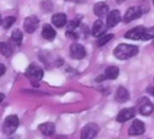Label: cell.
<instances>
[{"label": "cell", "mask_w": 154, "mask_h": 139, "mask_svg": "<svg viewBox=\"0 0 154 139\" xmlns=\"http://www.w3.org/2000/svg\"><path fill=\"white\" fill-rule=\"evenodd\" d=\"M139 49L135 45L121 43L114 49V55L117 59L125 60L132 57H134L138 54Z\"/></svg>", "instance_id": "1"}, {"label": "cell", "mask_w": 154, "mask_h": 139, "mask_svg": "<svg viewBox=\"0 0 154 139\" xmlns=\"http://www.w3.org/2000/svg\"><path fill=\"white\" fill-rule=\"evenodd\" d=\"M19 125V120L15 115L6 117L3 125V131L5 135H12L15 132Z\"/></svg>", "instance_id": "2"}, {"label": "cell", "mask_w": 154, "mask_h": 139, "mask_svg": "<svg viewBox=\"0 0 154 139\" xmlns=\"http://www.w3.org/2000/svg\"><path fill=\"white\" fill-rule=\"evenodd\" d=\"M25 75L32 81V82H37L40 81L42 76H43V71L41 68V67H39L36 64H31L26 71H25Z\"/></svg>", "instance_id": "3"}, {"label": "cell", "mask_w": 154, "mask_h": 139, "mask_svg": "<svg viewBox=\"0 0 154 139\" xmlns=\"http://www.w3.org/2000/svg\"><path fill=\"white\" fill-rule=\"evenodd\" d=\"M139 112L143 116H149L153 112L154 106L152 102L146 97H143L139 100L138 103Z\"/></svg>", "instance_id": "4"}, {"label": "cell", "mask_w": 154, "mask_h": 139, "mask_svg": "<svg viewBox=\"0 0 154 139\" xmlns=\"http://www.w3.org/2000/svg\"><path fill=\"white\" fill-rule=\"evenodd\" d=\"M143 8L141 6H131L127 9L125 16H124V22H130L134 20H136L140 18L143 15Z\"/></svg>", "instance_id": "5"}, {"label": "cell", "mask_w": 154, "mask_h": 139, "mask_svg": "<svg viewBox=\"0 0 154 139\" xmlns=\"http://www.w3.org/2000/svg\"><path fill=\"white\" fill-rule=\"evenodd\" d=\"M98 132V127L95 123L86 125L81 130V139H93Z\"/></svg>", "instance_id": "6"}, {"label": "cell", "mask_w": 154, "mask_h": 139, "mask_svg": "<svg viewBox=\"0 0 154 139\" xmlns=\"http://www.w3.org/2000/svg\"><path fill=\"white\" fill-rule=\"evenodd\" d=\"M39 19L37 16L32 15V16H28L24 19L23 22V29L26 32L28 33H32L34 32V31L38 28L39 25Z\"/></svg>", "instance_id": "7"}, {"label": "cell", "mask_w": 154, "mask_h": 139, "mask_svg": "<svg viewBox=\"0 0 154 139\" xmlns=\"http://www.w3.org/2000/svg\"><path fill=\"white\" fill-rule=\"evenodd\" d=\"M70 56L74 59H82L86 57L87 52L85 48L79 43H73L70 45Z\"/></svg>", "instance_id": "8"}, {"label": "cell", "mask_w": 154, "mask_h": 139, "mask_svg": "<svg viewBox=\"0 0 154 139\" xmlns=\"http://www.w3.org/2000/svg\"><path fill=\"white\" fill-rule=\"evenodd\" d=\"M145 30H146V28L143 27V26L135 27L134 29L129 30L125 34V38L129 39V40H143V37Z\"/></svg>", "instance_id": "9"}, {"label": "cell", "mask_w": 154, "mask_h": 139, "mask_svg": "<svg viewBox=\"0 0 154 139\" xmlns=\"http://www.w3.org/2000/svg\"><path fill=\"white\" fill-rule=\"evenodd\" d=\"M145 132L144 123L139 120H134L133 124L128 129V134L130 136H141Z\"/></svg>", "instance_id": "10"}, {"label": "cell", "mask_w": 154, "mask_h": 139, "mask_svg": "<svg viewBox=\"0 0 154 139\" xmlns=\"http://www.w3.org/2000/svg\"><path fill=\"white\" fill-rule=\"evenodd\" d=\"M134 116H135L134 108H125V109H123L119 112V114L117 115L116 120L120 123H124L132 120L133 118H134Z\"/></svg>", "instance_id": "11"}, {"label": "cell", "mask_w": 154, "mask_h": 139, "mask_svg": "<svg viewBox=\"0 0 154 139\" xmlns=\"http://www.w3.org/2000/svg\"><path fill=\"white\" fill-rule=\"evenodd\" d=\"M107 31V26L101 20H97L92 28V35L96 38H100L105 35Z\"/></svg>", "instance_id": "12"}, {"label": "cell", "mask_w": 154, "mask_h": 139, "mask_svg": "<svg viewBox=\"0 0 154 139\" xmlns=\"http://www.w3.org/2000/svg\"><path fill=\"white\" fill-rule=\"evenodd\" d=\"M121 21V13L118 10H113L109 13L106 18V26L107 28L115 27Z\"/></svg>", "instance_id": "13"}, {"label": "cell", "mask_w": 154, "mask_h": 139, "mask_svg": "<svg viewBox=\"0 0 154 139\" xmlns=\"http://www.w3.org/2000/svg\"><path fill=\"white\" fill-rule=\"evenodd\" d=\"M51 22L53 25H55L58 28H61L64 25H66L67 22V15L63 13H57L52 15Z\"/></svg>", "instance_id": "14"}, {"label": "cell", "mask_w": 154, "mask_h": 139, "mask_svg": "<svg viewBox=\"0 0 154 139\" xmlns=\"http://www.w3.org/2000/svg\"><path fill=\"white\" fill-rule=\"evenodd\" d=\"M130 98V94L128 93V91L124 87V86H120L116 93V102H120V103H124L126 102Z\"/></svg>", "instance_id": "15"}, {"label": "cell", "mask_w": 154, "mask_h": 139, "mask_svg": "<svg viewBox=\"0 0 154 139\" xmlns=\"http://www.w3.org/2000/svg\"><path fill=\"white\" fill-rule=\"evenodd\" d=\"M108 13V5L105 2H98L94 5V13L98 17H103Z\"/></svg>", "instance_id": "16"}, {"label": "cell", "mask_w": 154, "mask_h": 139, "mask_svg": "<svg viewBox=\"0 0 154 139\" xmlns=\"http://www.w3.org/2000/svg\"><path fill=\"white\" fill-rule=\"evenodd\" d=\"M42 35L44 39H46L47 40H53L55 36H56V32L54 31V29L48 23L44 24L42 27Z\"/></svg>", "instance_id": "17"}, {"label": "cell", "mask_w": 154, "mask_h": 139, "mask_svg": "<svg viewBox=\"0 0 154 139\" xmlns=\"http://www.w3.org/2000/svg\"><path fill=\"white\" fill-rule=\"evenodd\" d=\"M118 75H119V68L117 67L112 66V67H108L106 69L104 78L105 79H116Z\"/></svg>", "instance_id": "18"}, {"label": "cell", "mask_w": 154, "mask_h": 139, "mask_svg": "<svg viewBox=\"0 0 154 139\" xmlns=\"http://www.w3.org/2000/svg\"><path fill=\"white\" fill-rule=\"evenodd\" d=\"M39 129L40 131L45 135V136H51L54 131H55V127L52 123H50V122H47V123H43L42 125H40L39 127Z\"/></svg>", "instance_id": "19"}, {"label": "cell", "mask_w": 154, "mask_h": 139, "mask_svg": "<svg viewBox=\"0 0 154 139\" xmlns=\"http://www.w3.org/2000/svg\"><path fill=\"white\" fill-rule=\"evenodd\" d=\"M0 52L5 57H10L13 54V49L7 43L0 42Z\"/></svg>", "instance_id": "20"}, {"label": "cell", "mask_w": 154, "mask_h": 139, "mask_svg": "<svg viewBox=\"0 0 154 139\" xmlns=\"http://www.w3.org/2000/svg\"><path fill=\"white\" fill-rule=\"evenodd\" d=\"M12 40L14 42H16L17 45H21L22 40H23V32L19 29L14 30L12 33Z\"/></svg>", "instance_id": "21"}, {"label": "cell", "mask_w": 154, "mask_h": 139, "mask_svg": "<svg viewBox=\"0 0 154 139\" xmlns=\"http://www.w3.org/2000/svg\"><path fill=\"white\" fill-rule=\"evenodd\" d=\"M81 18L76 17L73 21H70L67 25V31H74L79 25H80Z\"/></svg>", "instance_id": "22"}, {"label": "cell", "mask_w": 154, "mask_h": 139, "mask_svg": "<svg viewBox=\"0 0 154 139\" xmlns=\"http://www.w3.org/2000/svg\"><path fill=\"white\" fill-rule=\"evenodd\" d=\"M113 38H114V34H106V35H104V36L100 37L97 40V45L99 47H102V46L106 45L107 42H109Z\"/></svg>", "instance_id": "23"}, {"label": "cell", "mask_w": 154, "mask_h": 139, "mask_svg": "<svg viewBox=\"0 0 154 139\" xmlns=\"http://www.w3.org/2000/svg\"><path fill=\"white\" fill-rule=\"evenodd\" d=\"M16 21V18L14 17V16H7L5 17L3 22H2V25L5 29H8L12 26V24Z\"/></svg>", "instance_id": "24"}, {"label": "cell", "mask_w": 154, "mask_h": 139, "mask_svg": "<svg viewBox=\"0 0 154 139\" xmlns=\"http://www.w3.org/2000/svg\"><path fill=\"white\" fill-rule=\"evenodd\" d=\"M154 39V27H151L149 29H146L143 37V40H148Z\"/></svg>", "instance_id": "25"}, {"label": "cell", "mask_w": 154, "mask_h": 139, "mask_svg": "<svg viewBox=\"0 0 154 139\" xmlns=\"http://www.w3.org/2000/svg\"><path fill=\"white\" fill-rule=\"evenodd\" d=\"M42 9L46 13L51 11L52 10V4H51V2H50V1H44L42 3Z\"/></svg>", "instance_id": "26"}, {"label": "cell", "mask_w": 154, "mask_h": 139, "mask_svg": "<svg viewBox=\"0 0 154 139\" xmlns=\"http://www.w3.org/2000/svg\"><path fill=\"white\" fill-rule=\"evenodd\" d=\"M5 73V67L3 64H0V77Z\"/></svg>", "instance_id": "27"}, {"label": "cell", "mask_w": 154, "mask_h": 139, "mask_svg": "<svg viewBox=\"0 0 154 139\" xmlns=\"http://www.w3.org/2000/svg\"><path fill=\"white\" fill-rule=\"evenodd\" d=\"M66 1H69V2L75 3V4H83V3H85L87 0H66Z\"/></svg>", "instance_id": "28"}, {"label": "cell", "mask_w": 154, "mask_h": 139, "mask_svg": "<svg viewBox=\"0 0 154 139\" xmlns=\"http://www.w3.org/2000/svg\"><path fill=\"white\" fill-rule=\"evenodd\" d=\"M147 92L151 94V95H152L154 97V86H151V87H149L148 89H147Z\"/></svg>", "instance_id": "29"}, {"label": "cell", "mask_w": 154, "mask_h": 139, "mask_svg": "<svg viewBox=\"0 0 154 139\" xmlns=\"http://www.w3.org/2000/svg\"><path fill=\"white\" fill-rule=\"evenodd\" d=\"M4 97H5V96H4V94H3V93H0V103H1V102H2V101L4 100Z\"/></svg>", "instance_id": "30"}, {"label": "cell", "mask_w": 154, "mask_h": 139, "mask_svg": "<svg viewBox=\"0 0 154 139\" xmlns=\"http://www.w3.org/2000/svg\"><path fill=\"white\" fill-rule=\"evenodd\" d=\"M116 1L117 4H121V3H123L124 1H125V0H116Z\"/></svg>", "instance_id": "31"}, {"label": "cell", "mask_w": 154, "mask_h": 139, "mask_svg": "<svg viewBox=\"0 0 154 139\" xmlns=\"http://www.w3.org/2000/svg\"><path fill=\"white\" fill-rule=\"evenodd\" d=\"M9 139H18V137H14V138H11Z\"/></svg>", "instance_id": "32"}, {"label": "cell", "mask_w": 154, "mask_h": 139, "mask_svg": "<svg viewBox=\"0 0 154 139\" xmlns=\"http://www.w3.org/2000/svg\"><path fill=\"white\" fill-rule=\"evenodd\" d=\"M2 23V21H1V16H0V24Z\"/></svg>", "instance_id": "33"}, {"label": "cell", "mask_w": 154, "mask_h": 139, "mask_svg": "<svg viewBox=\"0 0 154 139\" xmlns=\"http://www.w3.org/2000/svg\"><path fill=\"white\" fill-rule=\"evenodd\" d=\"M153 4H154V0H153Z\"/></svg>", "instance_id": "34"}, {"label": "cell", "mask_w": 154, "mask_h": 139, "mask_svg": "<svg viewBox=\"0 0 154 139\" xmlns=\"http://www.w3.org/2000/svg\"><path fill=\"white\" fill-rule=\"evenodd\" d=\"M153 44H154V40H153Z\"/></svg>", "instance_id": "35"}]
</instances>
